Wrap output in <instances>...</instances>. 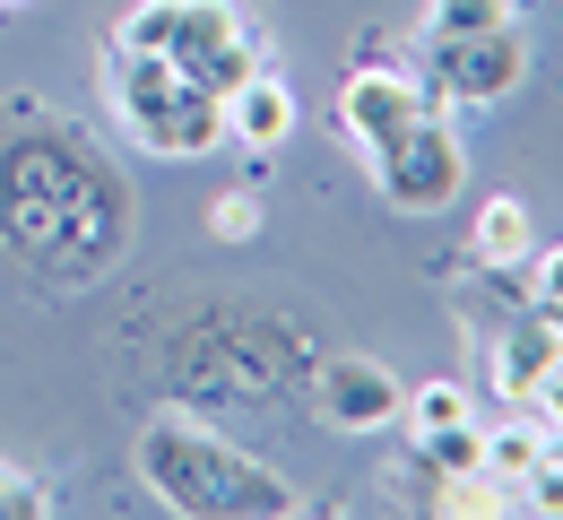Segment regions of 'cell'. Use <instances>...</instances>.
<instances>
[{
    "label": "cell",
    "instance_id": "obj_6",
    "mask_svg": "<svg viewBox=\"0 0 563 520\" xmlns=\"http://www.w3.org/2000/svg\"><path fill=\"white\" fill-rule=\"evenodd\" d=\"M424 113V87H417V70H390V62H364V70H347L339 78V140L347 148H390L399 131H417Z\"/></svg>",
    "mask_w": 563,
    "mask_h": 520
},
{
    "label": "cell",
    "instance_id": "obj_21",
    "mask_svg": "<svg viewBox=\"0 0 563 520\" xmlns=\"http://www.w3.org/2000/svg\"><path fill=\"white\" fill-rule=\"evenodd\" d=\"M547 460H563V425H547Z\"/></svg>",
    "mask_w": 563,
    "mask_h": 520
},
{
    "label": "cell",
    "instance_id": "obj_5",
    "mask_svg": "<svg viewBox=\"0 0 563 520\" xmlns=\"http://www.w3.org/2000/svg\"><path fill=\"white\" fill-rule=\"evenodd\" d=\"M373 182H382L390 209L442 218V209L468 191V148H460V131H451L442 113H424L417 131H399L390 148H373Z\"/></svg>",
    "mask_w": 563,
    "mask_h": 520
},
{
    "label": "cell",
    "instance_id": "obj_18",
    "mask_svg": "<svg viewBox=\"0 0 563 520\" xmlns=\"http://www.w3.org/2000/svg\"><path fill=\"white\" fill-rule=\"evenodd\" d=\"M209 234L217 243H252V234H261V200H252V191H225L209 209Z\"/></svg>",
    "mask_w": 563,
    "mask_h": 520
},
{
    "label": "cell",
    "instance_id": "obj_7",
    "mask_svg": "<svg viewBox=\"0 0 563 520\" xmlns=\"http://www.w3.org/2000/svg\"><path fill=\"white\" fill-rule=\"evenodd\" d=\"M321 417L339 425V434H382V425H399V408H408V381L390 365H373V356H339V365H321Z\"/></svg>",
    "mask_w": 563,
    "mask_h": 520
},
{
    "label": "cell",
    "instance_id": "obj_10",
    "mask_svg": "<svg viewBox=\"0 0 563 520\" xmlns=\"http://www.w3.org/2000/svg\"><path fill=\"white\" fill-rule=\"evenodd\" d=\"M468 252H477L486 269H520V261L538 252V218H529L511 191H486V209L468 218Z\"/></svg>",
    "mask_w": 563,
    "mask_h": 520
},
{
    "label": "cell",
    "instance_id": "obj_8",
    "mask_svg": "<svg viewBox=\"0 0 563 520\" xmlns=\"http://www.w3.org/2000/svg\"><path fill=\"white\" fill-rule=\"evenodd\" d=\"M217 113H225V140H234V148L278 156V148H286V131H295V87H286V78L261 62L243 87H225V96H217Z\"/></svg>",
    "mask_w": 563,
    "mask_h": 520
},
{
    "label": "cell",
    "instance_id": "obj_20",
    "mask_svg": "<svg viewBox=\"0 0 563 520\" xmlns=\"http://www.w3.org/2000/svg\"><path fill=\"white\" fill-rule=\"evenodd\" d=\"M520 408H529V417H538V425H563V365L547 373V381H538V390H529V399H520Z\"/></svg>",
    "mask_w": 563,
    "mask_h": 520
},
{
    "label": "cell",
    "instance_id": "obj_19",
    "mask_svg": "<svg viewBox=\"0 0 563 520\" xmlns=\"http://www.w3.org/2000/svg\"><path fill=\"white\" fill-rule=\"evenodd\" d=\"M520 495H529L538 512H563V460H538V468L520 477Z\"/></svg>",
    "mask_w": 563,
    "mask_h": 520
},
{
    "label": "cell",
    "instance_id": "obj_15",
    "mask_svg": "<svg viewBox=\"0 0 563 520\" xmlns=\"http://www.w3.org/2000/svg\"><path fill=\"white\" fill-rule=\"evenodd\" d=\"M503 504H511V486H503V477H486V468H460V477H442V512H503Z\"/></svg>",
    "mask_w": 563,
    "mask_h": 520
},
{
    "label": "cell",
    "instance_id": "obj_9",
    "mask_svg": "<svg viewBox=\"0 0 563 520\" xmlns=\"http://www.w3.org/2000/svg\"><path fill=\"white\" fill-rule=\"evenodd\" d=\"M555 365H563V330L547 321V312H529V321H520V330H503V347H494V399H511V408H520V399H529Z\"/></svg>",
    "mask_w": 563,
    "mask_h": 520
},
{
    "label": "cell",
    "instance_id": "obj_1",
    "mask_svg": "<svg viewBox=\"0 0 563 520\" xmlns=\"http://www.w3.org/2000/svg\"><path fill=\"white\" fill-rule=\"evenodd\" d=\"M140 486L183 520H252V512H295V486L278 468H261L252 451L209 434L200 417H147L131 451Z\"/></svg>",
    "mask_w": 563,
    "mask_h": 520
},
{
    "label": "cell",
    "instance_id": "obj_2",
    "mask_svg": "<svg viewBox=\"0 0 563 520\" xmlns=\"http://www.w3.org/2000/svg\"><path fill=\"white\" fill-rule=\"evenodd\" d=\"M113 44L165 53L174 70L191 78V87H209V96L243 87V78L269 62L234 0H131V9H122V26H113Z\"/></svg>",
    "mask_w": 563,
    "mask_h": 520
},
{
    "label": "cell",
    "instance_id": "obj_14",
    "mask_svg": "<svg viewBox=\"0 0 563 520\" xmlns=\"http://www.w3.org/2000/svg\"><path fill=\"white\" fill-rule=\"evenodd\" d=\"M511 26V0H424V35H486Z\"/></svg>",
    "mask_w": 563,
    "mask_h": 520
},
{
    "label": "cell",
    "instance_id": "obj_17",
    "mask_svg": "<svg viewBox=\"0 0 563 520\" xmlns=\"http://www.w3.org/2000/svg\"><path fill=\"white\" fill-rule=\"evenodd\" d=\"M44 512H53V495H44L26 468H9V460H0V520H44Z\"/></svg>",
    "mask_w": 563,
    "mask_h": 520
},
{
    "label": "cell",
    "instance_id": "obj_13",
    "mask_svg": "<svg viewBox=\"0 0 563 520\" xmlns=\"http://www.w3.org/2000/svg\"><path fill=\"white\" fill-rule=\"evenodd\" d=\"M417 443L424 468H442V477H460V468H486V417L477 425H433V434H408Z\"/></svg>",
    "mask_w": 563,
    "mask_h": 520
},
{
    "label": "cell",
    "instance_id": "obj_12",
    "mask_svg": "<svg viewBox=\"0 0 563 520\" xmlns=\"http://www.w3.org/2000/svg\"><path fill=\"white\" fill-rule=\"evenodd\" d=\"M408 434H433V425H477V390L468 381H417L408 408H399Z\"/></svg>",
    "mask_w": 563,
    "mask_h": 520
},
{
    "label": "cell",
    "instance_id": "obj_3",
    "mask_svg": "<svg viewBox=\"0 0 563 520\" xmlns=\"http://www.w3.org/2000/svg\"><path fill=\"white\" fill-rule=\"evenodd\" d=\"M104 87H113V113L122 131L140 140L147 156H209L225 140V113H217L209 87L174 70L165 53H140V44H113L104 53Z\"/></svg>",
    "mask_w": 563,
    "mask_h": 520
},
{
    "label": "cell",
    "instance_id": "obj_22",
    "mask_svg": "<svg viewBox=\"0 0 563 520\" xmlns=\"http://www.w3.org/2000/svg\"><path fill=\"white\" fill-rule=\"evenodd\" d=\"M0 9H26V0H0Z\"/></svg>",
    "mask_w": 563,
    "mask_h": 520
},
{
    "label": "cell",
    "instance_id": "obj_16",
    "mask_svg": "<svg viewBox=\"0 0 563 520\" xmlns=\"http://www.w3.org/2000/svg\"><path fill=\"white\" fill-rule=\"evenodd\" d=\"M520 278H529V312H563V243H538Z\"/></svg>",
    "mask_w": 563,
    "mask_h": 520
},
{
    "label": "cell",
    "instance_id": "obj_23",
    "mask_svg": "<svg viewBox=\"0 0 563 520\" xmlns=\"http://www.w3.org/2000/svg\"><path fill=\"white\" fill-rule=\"evenodd\" d=\"M547 321H555V330H563V312H547Z\"/></svg>",
    "mask_w": 563,
    "mask_h": 520
},
{
    "label": "cell",
    "instance_id": "obj_11",
    "mask_svg": "<svg viewBox=\"0 0 563 520\" xmlns=\"http://www.w3.org/2000/svg\"><path fill=\"white\" fill-rule=\"evenodd\" d=\"M538 460H547V425H538L529 408H520V417H503V425H486V477L520 486Z\"/></svg>",
    "mask_w": 563,
    "mask_h": 520
},
{
    "label": "cell",
    "instance_id": "obj_4",
    "mask_svg": "<svg viewBox=\"0 0 563 520\" xmlns=\"http://www.w3.org/2000/svg\"><path fill=\"white\" fill-rule=\"evenodd\" d=\"M520 78H529V44H520V26H486V35H424V53H417V87H424L433 113L503 104Z\"/></svg>",
    "mask_w": 563,
    "mask_h": 520
}]
</instances>
